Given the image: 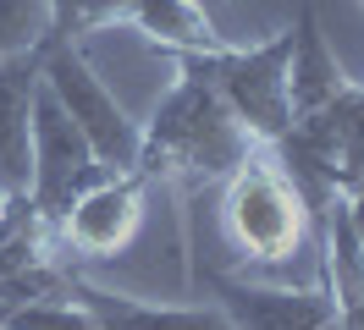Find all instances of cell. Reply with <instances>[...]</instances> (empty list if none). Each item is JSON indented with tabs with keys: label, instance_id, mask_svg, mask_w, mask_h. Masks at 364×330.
<instances>
[{
	"label": "cell",
	"instance_id": "6da1fadb",
	"mask_svg": "<svg viewBox=\"0 0 364 330\" xmlns=\"http://www.w3.org/2000/svg\"><path fill=\"white\" fill-rule=\"evenodd\" d=\"M171 61H177V83L155 105V116L144 121L133 171L144 182H171L182 193H199L210 182H227L259 143L221 105V94L210 88V77L188 55H171Z\"/></svg>",
	"mask_w": 364,
	"mask_h": 330
},
{
	"label": "cell",
	"instance_id": "7a4b0ae2",
	"mask_svg": "<svg viewBox=\"0 0 364 330\" xmlns=\"http://www.w3.org/2000/svg\"><path fill=\"white\" fill-rule=\"evenodd\" d=\"M221 187H227L221 193V226H227V242L243 264H265V270L293 264L315 242L309 204L287 182V171L271 160V149H254Z\"/></svg>",
	"mask_w": 364,
	"mask_h": 330
},
{
	"label": "cell",
	"instance_id": "3957f363",
	"mask_svg": "<svg viewBox=\"0 0 364 330\" xmlns=\"http://www.w3.org/2000/svg\"><path fill=\"white\" fill-rule=\"evenodd\" d=\"M287 55H293V28L271 33L265 44H227L210 55H188L221 94V105L243 121L259 149L282 143V132L293 127V105H287Z\"/></svg>",
	"mask_w": 364,
	"mask_h": 330
},
{
	"label": "cell",
	"instance_id": "277c9868",
	"mask_svg": "<svg viewBox=\"0 0 364 330\" xmlns=\"http://www.w3.org/2000/svg\"><path fill=\"white\" fill-rule=\"evenodd\" d=\"M45 88L55 94V105L72 116V127L89 138L94 160H100L105 171H133L144 127L122 110V99H116L111 88H105V77L89 66L83 44L45 39Z\"/></svg>",
	"mask_w": 364,
	"mask_h": 330
},
{
	"label": "cell",
	"instance_id": "5b68a950",
	"mask_svg": "<svg viewBox=\"0 0 364 330\" xmlns=\"http://www.w3.org/2000/svg\"><path fill=\"white\" fill-rule=\"evenodd\" d=\"M105 176H116V171H105V165L94 160L89 138L72 127V116L55 105V94L39 83V94H33V176H28L33 215L55 231L61 215L89 193L94 182H105Z\"/></svg>",
	"mask_w": 364,
	"mask_h": 330
},
{
	"label": "cell",
	"instance_id": "8992f818",
	"mask_svg": "<svg viewBox=\"0 0 364 330\" xmlns=\"http://www.w3.org/2000/svg\"><path fill=\"white\" fill-rule=\"evenodd\" d=\"M193 281L232 319V330H337V303H331L326 281L265 286L249 275H232L221 264H193Z\"/></svg>",
	"mask_w": 364,
	"mask_h": 330
},
{
	"label": "cell",
	"instance_id": "52a82bcc",
	"mask_svg": "<svg viewBox=\"0 0 364 330\" xmlns=\"http://www.w3.org/2000/svg\"><path fill=\"white\" fill-rule=\"evenodd\" d=\"M144 193H149V182L138 171H116L105 182H94L89 193L72 204L61 226L50 231L55 237V253L61 259H116L127 242H133L138 220H144Z\"/></svg>",
	"mask_w": 364,
	"mask_h": 330
},
{
	"label": "cell",
	"instance_id": "ba28073f",
	"mask_svg": "<svg viewBox=\"0 0 364 330\" xmlns=\"http://www.w3.org/2000/svg\"><path fill=\"white\" fill-rule=\"evenodd\" d=\"M45 83V39L0 55V193H28L33 176V94Z\"/></svg>",
	"mask_w": 364,
	"mask_h": 330
},
{
	"label": "cell",
	"instance_id": "9c48e42d",
	"mask_svg": "<svg viewBox=\"0 0 364 330\" xmlns=\"http://www.w3.org/2000/svg\"><path fill=\"white\" fill-rule=\"evenodd\" d=\"M67 297L89 308L100 330H232V319L215 303H138V297H122L111 286L89 281L83 270H72Z\"/></svg>",
	"mask_w": 364,
	"mask_h": 330
},
{
	"label": "cell",
	"instance_id": "30bf717a",
	"mask_svg": "<svg viewBox=\"0 0 364 330\" xmlns=\"http://www.w3.org/2000/svg\"><path fill=\"white\" fill-rule=\"evenodd\" d=\"M342 88H348V72L337 66L331 44L320 33V11L315 0H298V22H293V55H287V105L298 116H315L320 105H331Z\"/></svg>",
	"mask_w": 364,
	"mask_h": 330
},
{
	"label": "cell",
	"instance_id": "8fae6325",
	"mask_svg": "<svg viewBox=\"0 0 364 330\" xmlns=\"http://www.w3.org/2000/svg\"><path fill=\"white\" fill-rule=\"evenodd\" d=\"M122 22L138 28L144 39L166 50V55H210V50H227V33L193 11L188 0H122Z\"/></svg>",
	"mask_w": 364,
	"mask_h": 330
},
{
	"label": "cell",
	"instance_id": "7c38bea8",
	"mask_svg": "<svg viewBox=\"0 0 364 330\" xmlns=\"http://www.w3.org/2000/svg\"><path fill=\"white\" fill-rule=\"evenodd\" d=\"M0 330H100V325L83 303L50 297V303H0Z\"/></svg>",
	"mask_w": 364,
	"mask_h": 330
},
{
	"label": "cell",
	"instance_id": "4fadbf2b",
	"mask_svg": "<svg viewBox=\"0 0 364 330\" xmlns=\"http://www.w3.org/2000/svg\"><path fill=\"white\" fill-rule=\"evenodd\" d=\"M50 33V0H0V55L28 50Z\"/></svg>",
	"mask_w": 364,
	"mask_h": 330
},
{
	"label": "cell",
	"instance_id": "5bb4252c",
	"mask_svg": "<svg viewBox=\"0 0 364 330\" xmlns=\"http://www.w3.org/2000/svg\"><path fill=\"white\" fill-rule=\"evenodd\" d=\"M348 226H353V231H359V242H364V182L348 193Z\"/></svg>",
	"mask_w": 364,
	"mask_h": 330
},
{
	"label": "cell",
	"instance_id": "9a60e30c",
	"mask_svg": "<svg viewBox=\"0 0 364 330\" xmlns=\"http://www.w3.org/2000/svg\"><path fill=\"white\" fill-rule=\"evenodd\" d=\"M188 6H193V11H205V17H210V11H215V6H227V0H188Z\"/></svg>",
	"mask_w": 364,
	"mask_h": 330
},
{
	"label": "cell",
	"instance_id": "2e32d148",
	"mask_svg": "<svg viewBox=\"0 0 364 330\" xmlns=\"http://www.w3.org/2000/svg\"><path fill=\"white\" fill-rule=\"evenodd\" d=\"M359 6H364V0H359Z\"/></svg>",
	"mask_w": 364,
	"mask_h": 330
},
{
	"label": "cell",
	"instance_id": "e0dca14e",
	"mask_svg": "<svg viewBox=\"0 0 364 330\" xmlns=\"http://www.w3.org/2000/svg\"><path fill=\"white\" fill-rule=\"evenodd\" d=\"M0 198H6V193H0Z\"/></svg>",
	"mask_w": 364,
	"mask_h": 330
}]
</instances>
